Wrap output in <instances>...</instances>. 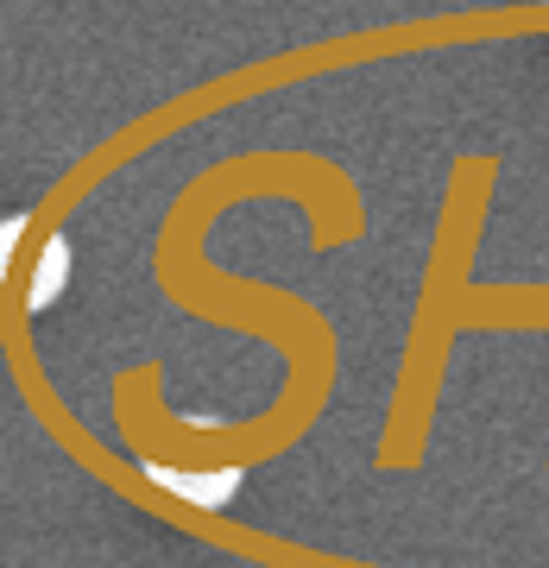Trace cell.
<instances>
[{
	"instance_id": "6da1fadb",
	"label": "cell",
	"mask_w": 549,
	"mask_h": 568,
	"mask_svg": "<svg viewBox=\"0 0 549 568\" xmlns=\"http://www.w3.org/2000/svg\"><path fill=\"white\" fill-rule=\"evenodd\" d=\"M58 278H63V241H51V246L39 253V272H32V291H26V304L44 310V291H58Z\"/></svg>"
}]
</instances>
